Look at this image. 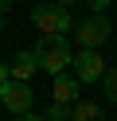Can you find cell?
Masks as SVG:
<instances>
[{"mask_svg":"<svg viewBox=\"0 0 117 121\" xmlns=\"http://www.w3.org/2000/svg\"><path fill=\"white\" fill-rule=\"evenodd\" d=\"M35 59H39V70H47L51 78L55 74H66L70 66H74V51H70L66 35H39Z\"/></svg>","mask_w":117,"mask_h":121,"instance_id":"1","label":"cell"},{"mask_svg":"<svg viewBox=\"0 0 117 121\" xmlns=\"http://www.w3.org/2000/svg\"><path fill=\"white\" fill-rule=\"evenodd\" d=\"M31 24L39 27V35H66L70 27H74V20H70V8L43 0V4L31 8Z\"/></svg>","mask_w":117,"mask_h":121,"instance_id":"2","label":"cell"},{"mask_svg":"<svg viewBox=\"0 0 117 121\" xmlns=\"http://www.w3.org/2000/svg\"><path fill=\"white\" fill-rule=\"evenodd\" d=\"M109 35H113V24H109L105 12H94V16L82 20V24H74V39L82 43V47H94V51H98L101 43H109Z\"/></svg>","mask_w":117,"mask_h":121,"instance_id":"3","label":"cell"},{"mask_svg":"<svg viewBox=\"0 0 117 121\" xmlns=\"http://www.w3.org/2000/svg\"><path fill=\"white\" fill-rule=\"evenodd\" d=\"M0 105H4L12 117H20V113H31V105H35V90H31V82H4L0 86Z\"/></svg>","mask_w":117,"mask_h":121,"instance_id":"4","label":"cell"},{"mask_svg":"<svg viewBox=\"0 0 117 121\" xmlns=\"http://www.w3.org/2000/svg\"><path fill=\"white\" fill-rule=\"evenodd\" d=\"M70 70L78 74V82H101L105 78V59H101L94 47H82L74 55V66H70Z\"/></svg>","mask_w":117,"mask_h":121,"instance_id":"5","label":"cell"},{"mask_svg":"<svg viewBox=\"0 0 117 121\" xmlns=\"http://www.w3.org/2000/svg\"><path fill=\"white\" fill-rule=\"evenodd\" d=\"M78 74H55V86H51V102L55 105H74L78 102Z\"/></svg>","mask_w":117,"mask_h":121,"instance_id":"6","label":"cell"},{"mask_svg":"<svg viewBox=\"0 0 117 121\" xmlns=\"http://www.w3.org/2000/svg\"><path fill=\"white\" fill-rule=\"evenodd\" d=\"M12 78L16 82H31V74L39 70V59H35V51H20V55H12Z\"/></svg>","mask_w":117,"mask_h":121,"instance_id":"7","label":"cell"},{"mask_svg":"<svg viewBox=\"0 0 117 121\" xmlns=\"http://www.w3.org/2000/svg\"><path fill=\"white\" fill-rule=\"evenodd\" d=\"M70 121H105V113L94 102H74L70 105Z\"/></svg>","mask_w":117,"mask_h":121,"instance_id":"8","label":"cell"},{"mask_svg":"<svg viewBox=\"0 0 117 121\" xmlns=\"http://www.w3.org/2000/svg\"><path fill=\"white\" fill-rule=\"evenodd\" d=\"M101 94H105L109 105H117V66H109L105 78H101Z\"/></svg>","mask_w":117,"mask_h":121,"instance_id":"9","label":"cell"},{"mask_svg":"<svg viewBox=\"0 0 117 121\" xmlns=\"http://www.w3.org/2000/svg\"><path fill=\"white\" fill-rule=\"evenodd\" d=\"M4 82H12V66H8V63H0V86H4Z\"/></svg>","mask_w":117,"mask_h":121,"instance_id":"10","label":"cell"},{"mask_svg":"<svg viewBox=\"0 0 117 121\" xmlns=\"http://www.w3.org/2000/svg\"><path fill=\"white\" fill-rule=\"evenodd\" d=\"M86 4H90L94 12H105V8H109V0H86Z\"/></svg>","mask_w":117,"mask_h":121,"instance_id":"11","label":"cell"},{"mask_svg":"<svg viewBox=\"0 0 117 121\" xmlns=\"http://www.w3.org/2000/svg\"><path fill=\"white\" fill-rule=\"evenodd\" d=\"M12 121H43V117H35V113H20V117H12Z\"/></svg>","mask_w":117,"mask_h":121,"instance_id":"12","label":"cell"},{"mask_svg":"<svg viewBox=\"0 0 117 121\" xmlns=\"http://www.w3.org/2000/svg\"><path fill=\"white\" fill-rule=\"evenodd\" d=\"M55 4H62V8H70V4H86V0H55Z\"/></svg>","mask_w":117,"mask_h":121,"instance_id":"13","label":"cell"},{"mask_svg":"<svg viewBox=\"0 0 117 121\" xmlns=\"http://www.w3.org/2000/svg\"><path fill=\"white\" fill-rule=\"evenodd\" d=\"M12 4H16V0H0V16H4V12L12 8Z\"/></svg>","mask_w":117,"mask_h":121,"instance_id":"14","label":"cell"},{"mask_svg":"<svg viewBox=\"0 0 117 121\" xmlns=\"http://www.w3.org/2000/svg\"><path fill=\"white\" fill-rule=\"evenodd\" d=\"M0 31H4V24H0Z\"/></svg>","mask_w":117,"mask_h":121,"instance_id":"15","label":"cell"}]
</instances>
